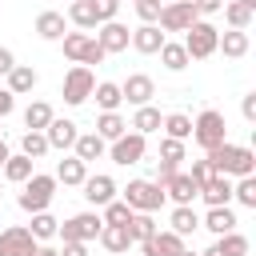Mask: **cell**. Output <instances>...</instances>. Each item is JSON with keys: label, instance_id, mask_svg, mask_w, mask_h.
I'll list each match as a JSON object with an SVG mask.
<instances>
[{"label": "cell", "instance_id": "1", "mask_svg": "<svg viewBox=\"0 0 256 256\" xmlns=\"http://www.w3.org/2000/svg\"><path fill=\"white\" fill-rule=\"evenodd\" d=\"M208 164H212L220 176H252V172H256V152L224 140V144L208 148Z\"/></svg>", "mask_w": 256, "mask_h": 256}, {"label": "cell", "instance_id": "2", "mask_svg": "<svg viewBox=\"0 0 256 256\" xmlns=\"http://www.w3.org/2000/svg\"><path fill=\"white\" fill-rule=\"evenodd\" d=\"M216 40H220V28L216 24H208V20H196V24H188L184 28V52H188V60H208L212 52H216Z\"/></svg>", "mask_w": 256, "mask_h": 256}, {"label": "cell", "instance_id": "3", "mask_svg": "<svg viewBox=\"0 0 256 256\" xmlns=\"http://www.w3.org/2000/svg\"><path fill=\"white\" fill-rule=\"evenodd\" d=\"M192 140L208 152V148H216V144H224L228 140V124H224V112H216V108H204L196 120H192Z\"/></svg>", "mask_w": 256, "mask_h": 256}, {"label": "cell", "instance_id": "4", "mask_svg": "<svg viewBox=\"0 0 256 256\" xmlns=\"http://www.w3.org/2000/svg\"><path fill=\"white\" fill-rule=\"evenodd\" d=\"M164 184H156V180H128V188H124V204L132 208V212H156V208H164Z\"/></svg>", "mask_w": 256, "mask_h": 256}, {"label": "cell", "instance_id": "5", "mask_svg": "<svg viewBox=\"0 0 256 256\" xmlns=\"http://www.w3.org/2000/svg\"><path fill=\"white\" fill-rule=\"evenodd\" d=\"M56 196V176H44V172H32L24 180V192H20V208L24 212H44Z\"/></svg>", "mask_w": 256, "mask_h": 256}, {"label": "cell", "instance_id": "6", "mask_svg": "<svg viewBox=\"0 0 256 256\" xmlns=\"http://www.w3.org/2000/svg\"><path fill=\"white\" fill-rule=\"evenodd\" d=\"M92 88H96V76H92V68L88 64H76V68H68L64 72V104H72V108H80L88 96H92Z\"/></svg>", "mask_w": 256, "mask_h": 256}, {"label": "cell", "instance_id": "7", "mask_svg": "<svg viewBox=\"0 0 256 256\" xmlns=\"http://www.w3.org/2000/svg\"><path fill=\"white\" fill-rule=\"evenodd\" d=\"M196 20H200V12H196L192 0H168V4H160V16H156V24L164 32H184Z\"/></svg>", "mask_w": 256, "mask_h": 256}, {"label": "cell", "instance_id": "8", "mask_svg": "<svg viewBox=\"0 0 256 256\" xmlns=\"http://www.w3.org/2000/svg\"><path fill=\"white\" fill-rule=\"evenodd\" d=\"M100 228H104V220L96 216V212H76V216H68L64 224H56V236L60 240H96L100 236Z\"/></svg>", "mask_w": 256, "mask_h": 256}, {"label": "cell", "instance_id": "9", "mask_svg": "<svg viewBox=\"0 0 256 256\" xmlns=\"http://www.w3.org/2000/svg\"><path fill=\"white\" fill-rule=\"evenodd\" d=\"M144 148H148V136H140V132H124V136H116L112 140V148H108V156L116 160V164H140L144 160Z\"/></svg>", "mask_w": 256, "mask_h": 256}, {"label": "cell", "instance_id": "10", "mask_svg": "<svg viewBox=\"0 0 256 256\" xmlns=\"http://www.w3.org/2000/svg\"><path fill=\"white\" fill-rule=\"evenodd\" d=\"M36 248H40V240L20 224L0 232V256H36Z\"/></svg>", "mask_w": 256, "mask_h": 256}, {"label": "cell", "instance_id": "11", "mask_svg": "<svg viewBox=\"0 0 256 256\" xmlns=\"http://www.w3.org/2000/svg\"><path fill=\"white\" fill-rule=\"evenodd\" d=\"M120 96H124L132 108H140V104H152V96H156V84H152V76H144V72H132V76L120 84Z\"/></svg>", "mask_w": 256, "mask_h": 256}, {"label": "cell", "instance_id": "12", "mask_svg": "<svg viewBox=\"0 0 256 256\" xmlns=\"http://www.w3.org/2000/svg\"><path fill=\"white\" fill-rule=\"evenodd\" d=\"M80 188H84V200H88L92 208H104L108 200H116V180L104 176V172H100V176H84Z\"/></svg>", "mask_w": 256, "mask_h": 256}, {"label": "cell", "instance_id": "13", "mask_svg": "<svg viewBox=\"0 0 256 256\" xmlns=\"http://www.w3.org/2000/svg\"><path fill=\"white\" fill-rule=\"evenodd\" d=\"M164 196H168L172 204H192V200L200 196V184H196L188 172H172V176L164 180Z\"/></svg>", "mask_w": 256, "mask_h": 256}, {"label": "cell", "instance_id": "14", "mask_svg": "<svg viewBox=\"0 0 256 256\" xmlns=\"http://www.w3.org/2000/svg\"><path fill=\"white\" fill-rule=\"evenodd\" d=\"M140 252L144 256H180L184 252V236H176L172 228L168 232H156L152 240H140Z\"/></svg>", "mask_w": 256, "mask_h": 256}, {"label": "cell", "instance_id": "15", "mask_svg": "<svg viewBox=\"0 0 256 256\" xmlns=\"http://www.w3.org/2000/svg\"><path fill=\"white\" fill-rule=\"evenodd\" d=\"M164 40H168V36L160 32V24H140V28H136V32L128 36V44H132V48H136L140 56H156Z\"/></svg>", "mask_w": 256, "mask_h": 256}, {"label": "cell", "instance_id": "16", "mask_svg": "<svg viewBox=\"0 0 256 256\" xmlns=\"http://www.w3.org/2000/svg\"><path fill=\"white\" fill-rule=\"evenodd\" d=\"M128 36H132V32H128L120 20H104L100 32H96V44H100L104 52H124V48H128Z\"/></svg>", "mask_w": 256, "mask_h": 256}, {"label": "cell", "instance_id": "17", "mask_svg": "<svg viewBox=\"0 0 256 256\" xmlns=\"http://www.w3.org/2000/svg\"><path fill=\"white\" fill-rule=\"evenodd\" d=\"M200 200H204L208 208H220V204H232V180L216 172L212 180H204V184H200Z\"/></svg>", "mask_w": 256, "mask_h": 256}, {"label": "cell", "instance_id": "18", "mask_svg": "<svg viewBox=\"0 0 256 256\" xmlns=\"http://www.w3.org/2000/svg\"><path fill=\"white\" fill-rule=\"evenodd\" d=\"M76 136H80V132H76V124H72V120H56V116H52V120H48V128H44L48 148H60V152H64V148H72V144H76Z\"/></svg>", "mask_w": 256, "mask_h": 256}, {"label": "cell", "instance_id": "19", "mask_svg": "<svg viewBox=\"0 0 256 256\" xmlns=\"http://www.w3.org/2000/svg\"><path fill=\"white\" fill-rule=\"evenodd\" d=\"M84 176H88V164H84L80 156H64V160L56 164V184H64V188H80Z\"/></svg>", "mask_w": 256, "mask_h": 256}, {"label": "cell", "instance_id": "20", "mask_svg": "<svg viewBox=\"0 0 256 256\" xmlns=\"http://www.w3.org/2000/svg\"><path fill=\"white\" fill-rule=\"evenodd\" d=\"M200 256H248V236H240V232L232 228V232L216 236V244H212L208 252H200Z\"/></svg>", "mask_w": 256, "mask_h": 256}, {"label": "cell", "instance_id": "21", "mask_svg": "<svg viewBox=\"0 0 256 256\" xmlns=\"http://www.w3.org/2000/svg\"><path fill=\"white\" fill-rule=\"evenodd\" d=\"M72 148H76V156H80L84 164H92V160H100V156L108 152V140H104V136H96V132H80Z\"/></svg>", "mask_w": 256, "mask_h": 256}, {"label": "cell", "instance_id": "22", "mask_svg": "<svg viewBox=\"0 0 256 256\" xmlns=\"http://www.w3.org/2000/svg\"><path fill=\"white\" fill-rule=\"evenodd\" d=\"M200 228H208L212 236H224V232H232V228H236V212H232L228 204H220V208H208V216L200 220Z\"/></svg>", "mask_w": 256, "mask_h": 256}, {"label": "cell", "instance_id": "23", "mask_svg": "<svg viewBox=\"0 0 256 256\" xmlns=\"http://www.w3.org/2000/svg\"><path fill=\"white\" fill-rule=\"evenodd\" d=\"M96 240H100L108 252H128V248H132V232H128V224H104Z\"/></svg>", "mask_w": 256, "mask_h": 256}, {"label": "cell", "instance_id": "24", "mask_svg": "<svg viewBox=\"0 0 256 256\" xmlns=\"http://www.w3.org/2000/svg\"><path fill=\"white\" fill-rule=\"evenodd\" d=\"M220 48H224V56L240 60V56H248V48H252V44H248V32H244V28H228V32L216 40V52H220Z\"/></svg>", "mask_w": 256, "mask_h": 256}, {"label": "cell", "instance_id": "25", "mask_svg": "<svg viewBox=\"0 0 256 256\" xmlns=\"http://www.w3.org/2000/svg\"><path fill=\"white\" fill-rule=\"evenodd\" d=\"M168 224H172V232H176V236H192V232L200 228V216H196V208H192V204H176V208H172V216H168Z\"/></svg>", "mask_w": 256, "mask_h": 256}, {"label": "cell", "instance_id": "26", "mask_svg": "<svg viewBox=\"0 0 256 256\" xmlns=\"http://www.w3.org/2000/svg\"><path fill=\"white\" fill-rule=\"evenodd\" d=\"M36 68H28V64H12V72H8V92L12 96H24V92H32L36 88Z\"/></svg>", "mask_w": 256, "mask_h": 256}, {"label": "cell", "instance_id": "27", "mask_svg": "<svg viewBox=\"0 0 256 256\" xmlns=\"http://www.w3.org/2000/svg\"><path fill=\"white\" fill-rule=\"evenodd\" d=\"M160 120H164V116H160V108H152V104H140L128 128H132V132H140V136H152V132H160Z\"/></svg>", "mask_w": 256, "mask_h": 256}, {"label": "cell", "instance_id": "28", "mask_svg": "<svg viewBox=\"0 0 256 256\" xmlns=\"http://www.w3.org/2000/svg\"><path fill=\"white\" fill-rule=\"evenodd\" d=\"M0 172H4V180H12V184H24V180H28V176H32V172H36V160H32V156H24V152H20V156H8V160H4V168H0Z\"/></svg>", "mask_w": 256, "mask_h": 256}, {"label": "cell", "instance_id": "29", "mask_svg": "<svg viewBox=\"0 0 256 256\" xmlns=\"http://www.w3.org/2000/svg\"><path fill=\"white\" fill-rule=\"evenodd\" d=\"M36 36L40 40H60L64 36V12H40L36 16Z\"/></svg>", "mask_w": 256, "mask_h": 256}, {"label": "cell", "instance_id": "30", "mask_svg": "<svg viewBox=\"0 0 256 256\" xmlns=\"http://www.w3.org/2000/svg\"><path fill=\"white\" fill-rule=\"evenodd\" d=\"M160 60H164L168 72H184V68L192 64L188 52H184V44H176V40H164V44H160Z\"/></svg>", "mask_w": 256, "mask_h": 256}, {"label": "cell", "instance_id": "31", "mask_svg": "<svg viewBox=\"0 0 256 256\" xmlns=\"http://www.w3.org/2000/svg\"><path fill=\"white\" fill-rule=\"evenodd\" d=\"M92 96H96L100 112H116V108L124 104V96H120V84H112V80H100V84L92 88Z\"/></svg>", "mask_w": 256, "mask_h": 256}, {"label": "cell", "instance_id": "32", "mask_svg": "<svg viewBox=\"0 0 256 256\" xmlns=\"http://www.w3.org/2000/svg\"><path fill=\"white\" fill-rule=\"evenodd\" d=\"M48 120H52V104L32 100V104L24 108V124H28V132H44V128H48Z\"/></svg>", "mask_w": 256, "mask_h": 256}, {"label": "cell", "instance_id": "33", "mask_svg": "<svg viewBox=\"0 0 256 256\" xmlns=\"http://www.w3.org/2000/svg\"><path fill=\"white\" fill-rule=\"evenodd\" d=\"M160 128H164V136H172V140H188V136H192V116L168 112V116L160 120Z\"/></svg>", "mask_w": 256, "mask_h": 256}, {"label": "cell", "instance_id": "34", "mask_svg": "<svg viewBox=\"0 0 256 256\" xmlns=\"http://www.w3.org/2000/svg\"><path fill=\"white\" fill-rule=\"evenodd\" d=\"M128 232H132V244H140V240H152L160 228H156L152 212H132V220H128Z\"/></svg>", "mask_w": 256, "mask_h": 256}, {"label": "cell", "instance_id": "35", "mask_svg": "<svg viewBox=\"0 0 256 256\" xmlns=\"http://www.w3.org/2000/svg\"><path fill=\"white\" fill-rule=\"evenodd\" d=\"M124 132H128V124H124L120 112H100V120H96V136L116 140V136H124Z\"/></svg>", "mask_w": 256, "mask_h": 256}, {"label": "cell", "instance_id": "36", "mask_svg": "<svg viewBox=\"0 0 256 256\" xmlns=\"http://www.w3.org/2000/svg\"><path fill=\"white\" fill-rule=\"evenodd\" d=\"M68 20H72L76 28H84V32L100 24V20H96V8H92L88 0H72V4H68Z\"/></svg>", "mask_w": 256, "mask_h": 256}, {"label": "cell", "instance_id": "37", "mask_svg": "<svg viewBox=\"0 0 256 256\" xmlns=\"http://www.w3.org/2000/svg\"><path fill=\"white\" fill-rule=\"evenodd\" d=\"M60 40H64V56H68L72 64H80L84 52H88V40H92V36H88V32H64Z\"/></svg>", "mask_w": 256, "mask_h": 256}, {"label": "cell", "instance_id": "38", "mask_svg": "<svg viewBox=\"0 0 256 256\" xmlns=\"http://www.w3.org/2000/svg\"><path fill=\"white\" fill-rule=\"evenodd\" d=\"M220 12H224V20H228V28H244V32H248V24H252V16H256V12H252V8H244L240 0L224 4Z\"/></svg>", "mask_w": 256, "mask_h": 256}, {"label": "cell", "instance_id": "39", "mask_svg": "<svg viewBox=\"0 0 256 256\" xmlns=\"http://www.w3.org/2000/svg\"><path fill=\"white\" fill-rule=\"evenodd\" d=\"M56 224H60V220L44 208V212H32V228H28V232H32L36 240H52V236H56Z\"/></svg>", "mask_w": 256, "mask_h": 256}, {"label": "cell", "instance_id": "40", "mask_svg": "<svg viewBox=\"0 0 256 256\" xmlns=\"http://www.w3.org/2000/svg\"><path fill=\"white\" fill-rule=\"evenodd\" d=\"M232 200H240L244 208H256V176H240L232 184Z\"/></svg>", "mask_w": 256, "mask_h": 256}, {"label": "cell", "instance_id": "41", "mask_svg": "<svg viewBox=\"0 0 256 256\" xmlns=\"http://www.w3.org/2000/svg\"><path fill=\"white\" fill-rule=\"evenodd\" d=\"M20 152H24V156H32V160H40V156L48 152L44 132H24V136H20Z\"/></svg>", "mask_w": 256, "mask_h": 256}, {"label": "cell", "instance_id": "42", "mask_svg": "<svg viewBox=\"0 0 256 256\" xmlns=\"http://www.w3.org/2000/svg\"><path fill=\"white\" fill-rule=\"evenodd\" d=\"M100 220H104V224H128V220H132V208H128L124 200H108Z\"/></svg>", "mask_w": 256, "mask_h": 256}, {"label": "cell", "instance_id": "43", "mask_svg": "<svg viewBox=\"0 0 256 256\" xmlns=\"http://www.w3.org/2000/svg\"><path fill=\"white\" fill-rule=\"evenodd\" d=\"M132 8L140 16V24H156V16H160V0H132Z\"/></svg>", "mask_w": 256, "mask_h": 256}, {"label": "cell", "instance_id": "44", "mask_svg": "<svg viewBox=\"0 0 256 256\" xmlns=\"http://www.w3.org/2000/svg\"><path fill=\"white\" fill-rule=\"evenodd\" d=\"M160 160H184V140H172V136H164L160 140Z\"/></svg>", "mask_w": 256, "mask_h": 256}, {"label": "cell", "instance_id": "45", "mask_svg": "<svg viewBox=\"0 0 256 256\" xmlns=\"http://www.w3.org/2000/svg\"><path fill=\"white\" fill-rule=\"evenodd\" d=\"M92 8H96V20L104 24V20H116V12H120V0H88Z\"/></svg>", "mask_w": 256, "mask_h": 256}, {"label": "cell", "instance_id": "46", "mask_svg": "<svg viewBox=\"0 0 256 256\" xmlns=\"http://www.w3.org/2000/svg\"><path fill=\"white\" fill-rule=\"evenodd\" d=\"M188 176H192L196 184H204V180H212V176H216V168H212V164H208V156H204V160H192V172H188Z\"/></svg>", "mask_w": 256, "mask_h": 256}, {"label": "cell", "instance_id": "47", "mask_svg": "<svg viewBox=\"0 0 256 256\" xmlns=\"http://www.w3.org/2000/svg\"><path fill=\"white\" fill-rule=\"evenodd\" d=\"M104 56H108V52H104V48L96 44V36H92V40H88V52H84V60H80V64H88V68H92V64H104Z\"/></svg>", "mask_w": 256, "mask_h": 256}, {"label": "cell", "instance_id": "48", "mask_svg": "<svg viewBox=\"0 0 256 256\" xmlns=\"http://www.w3.org/2000/svg\"><path fill=\"white\" fill-rule=\"evenodd\" d=\"M172 172H180V164H176V160H156V184H164Z\"/></svg>", "mask_w": 256, "mask_h": 256}, {"label": "cell", "instance_id": "49", "mask_svg": "<svg viewBox=\"0 0 256 256\" xmlns=\"http://www.w3.org/2000/svg\"><path fill=\"white\" fill-rule=\"evenodd\" d=\"M60 256H88V244L84 240H64V248H56Z\"/></svg>", "mask_w": 256, "mask_h": 256}, {"label": "cell", "instance_id": "50", "mask_svg": "<svg viewBox=\"0 0 256 256\" xmlns=\"http://www.w3.org/2000/svg\"><path fill=\"white\" fill-rule=\"evenodd\" d=\"M192 4H196V12H200V16H216V12L224 8V0H192Z\"/></svg>", "mask_w": 256, "mask_h": 256}, {"label": "cell", "instance_id": "51", "mask_svg": "<svg viewBox=\"0 0 256 256\" xmlns=\"http://www.w3.org/2000/svg\"><path fill=\"white\" fill-rule=\"evenodd\" d=\"M12 108H16V96H12L8 88H0V120H4V116H12Z\"/></svg>", "mask_w": 256, "mask_h": 256}, {"label": "cell", "instance_id": "52", "mask_svg": "<svg viewBox=\"0 0 256 256\" xmlns=\"http://www.w3.org/2000/svg\"><path fill=\"white\" fill-rule=\"evenodd\" d=\"M240 112H244V120H256V92H248L240 100Z\"/></svg>", "mask_w": 256, "mask_h": 256}, {"label": "cell", "instance_id": "53", "mask_svg": "<svg viewBox=\"0 0 256 256\" xmlns=\"http://www.w3.org/2000/svg\"><path fill=\"white\" fill-rule=\"evenodd\" d=\"M12 64H16L12 48H0V76H8V72H12Z\"/></svg>", "mask_w": 256, "mask_h": 256}, {"label": "cell", "instance_id": "54", "mask_svg": "<svg viewBox=\"0 0 256 256\" xmlns=\"http://www.w3.org/2000/svg\"><path fill=\"white\" fill-rule=\"evenodd\" d=\"M12 152H8V144H4V136H0V168H4V160H8Z\"/></svg>", "mask_w": 256, "mask_h": 256}, {"label": "cell", "instance_id": "55", "mask_svg": "<svg viewBox=\"0 0 256 256\" xmlns=\"http://www.w3.org/2000/svg\"><path fill=\"white\" fill-rule=\"evenodd\" d=\"M36 256H60V252H56V248H44V244H40V248H36Z\"/></svg>", "mask_w": 256, "mask_h": 256}, {"label": "cell", "instance_id": "56", "mask_svg": "<svg viewBox=\"0 0 256 256\" xmlns=\"http://www.w3.org/2000/svg\"><path fill=\"white\" fill-rule=\"evenodd\" d=\"M240 4H244V8H252V12H256V0H240Z\"/></svg>", "mask_w": 256, "mask_h": 256}, {"label": "cell", "instance_id": "57", "mask_svg": "<svg viewBox=\"0 0 256 256\" xmlns=\"http://www.w3.org/2000/svg\"><path fill=\"white\" fill-rule=\"evenodd\" d=\"M180 256H196V252H188V248H184V252H180Z\"/></svg>", "mask_w": 256, "mask_h": 256}, {"label": "cell", "instance_id": "58", "mask_svg": "<svg viewBox=\"0 0 256 256\" xmlns=\"http://www.w3.org/2000/svg\"><path fill=\"white\" fill-rule=\"evenodd\" d=\"M160 4H168V0H160Z\"/></svg>", "mask_w": 256, "mask_h": 256}]
</instances>
